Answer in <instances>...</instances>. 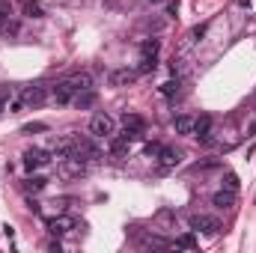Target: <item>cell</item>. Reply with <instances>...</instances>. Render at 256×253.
Wrapping results in <instances>:
<instances>
[{"label": "cell", "mask_w": 256, "mask_h": 253, "mask_svg": "<svg viewBox=\"0 0 256 253\" xmlns=\"http://www.w3.org/2000/svg\"><path fill=\"white\" fill-rule=\"evenodd\" d=\"M45 164H51V158H48L45 149H27V152H24V167H27L30 173L39 170V167H45Z\"/></svg>", "instance_id": "8992f818"}, {"label": "cell", "mask_w": 256, "mask_h": 253, "mask_svg": "<svg viewBox=\"0 0 256 253\" xmlns=\"http://www.w3.org/2000/svg\"><path fill=\"white\" fill-rule=\"evenodd\" d=\"M42 102H45V86L30 84V86H21V92L12 98V110H30V108H39Z\"/></svg>", "instance_id": "6da1fadb"}, {"label": "cell", "mask_w": 256, "mask_h": 253, "mask_svg": "<svg viewBox=\"0 0 256 253\" xmlns=\"http://www.w3.org/2000/svg\"><path fill=\"white\" fill-rule=\"evenodd\" d=\"M122 128L143 131V128H146V122H143V116H137V114H126V116H122Z\"/></svg>", "instance_id": "2e32d148"}, {"label": "cell", "mask_w": 256, "mask_h": 253, "mask_svg": "<svg viewBox=\"0 0 256 253\" xmlns=\"http://www.w3.org/2000/svg\"><path fill=\"white\" fill-rule=\"evenodd\" d=\"M57 173H60L63 179L84 176V173H86V161H80V158H74V155H68V158H60V164H57Z\"/></svg>", "instance_id": "3957f363"}, {"label": "cell", "mask_w": 256, "mask_h": 253, "mask_svg": "<svg viewBox=\"0 0 256 253\" xmlns=\"http://www.w3.org/2000/svg\"><path fill=\"white\" fill-rule=\"evenodd\" d=\"M212 202H214V206H218V208H232V206H236V190H218V194H214V196H212Z\"/></svg>", "instance_id": "7c38bea8"}, {"label": "cell", "mask_w": 256, "mask_h": 253, "mask_svg": "<svg viewBox=\"0 0 256 253\" xmlns=\"http://www.w3.org/2000/svg\"><path fill=\"white\" fill-rule=\"evenodd\" d=\"M12 15V3L9 0H0V21H6Z\"/></svg>", "instance_id": "603a6c76"}, {"label": "cell", "mask_w": 256, "mask_h": 253, "mask_svg": "<svg viewBox=\"0 0 256 253\" xmlns=\"http://www.w3.org/2000/svg\"><path fill=\"white\" fill-rule=\"evenodd\" d=\"M66 80L72 84V90H74V92H84V90H92V74H90V72H74V74H68Z\"/></svg>", "instance_id": "30bf717a"}, {"label": "cell", "mask_w": 256, "mask_h": 253, "mask_svg": "<svg viewBox=\"0 0 256 253\" xmlns=\"http://www.w3.org/2000/svg\"><path fill=\"white\" fill-rule=\"evenodd\" d=\"M48 188V179L45 176H30V179H24V190H33V194H39V190Z\"/></svg>", "instance_id": "5bb4252c"}, {"label": "cell", "mask_w": 256, "mask_h": 253, "mask_svg": "<svg viewBox=\"0 0 256 253\" xmlns=\"http://www.w3.org/2000/svg\"><path fill=\"white\" fill-rule=\"evenodd\" d=\"M72 230H74V220H72V218H66V214L48 220V232H51V236H66V232H72Z\"/></svg>", "instance_id": "9c48e42d"}, {"label": "cell", "mask_w": 256, "mask_h": 253, "mask_svg": "<svg viewBox=\"0 0 256 253\" xmlns=\"http://www.w3.org/2000/svg\"><path fill=\"white\" fill-rule=\"evenodd\" d=\"M158 152H161V146H158V143H146V155H152V158H155Z\"/></svg>", "instance_id": "484cf974"}, {"label": "cell", "mask_w": 256, "mask_h": 253, "mask_svg": "<svg viewBox=\"0 0 256 253\" xmlns=\"http://www.w3.org/2000/svg\"><path fill=\"white\" fill-rule=\"evenodd\" d=\"M137 78H140L137 68H116V72H110L108 84H110V86H128V84H134Z\"/></svg>", "instance_id": "52a82bcc"}, {"label": "cell", "mask_w": 256, "mask_h": 253, "mask_svg": "<svg viewBox=\"0 0 256 253\" xmlns=\"http://www.w3.org/2000/svg\"><path fill=\"white\" fill-rule=\"evenodd\" d=\"M9 104H12V90L9 86H0V114L9 110Z\"/></svg>", "instance_id": "44dd1931"}, {"label": "cell", "mask_w": 256, "mask_h": 253, "mask_svg": "<svg viewBox=\"0 0 256 253\" xmlns=\"http://www.w3.org/2000/svg\"><path fill=\"white\" fill-rule=\"evenodd\" d=\"M24 12L30 15V18H42L45 12H42V3H36V0H27L24 3Z\"/></svg>", "instance_id": "ffe728a7"}, {"label": "cell", "mask_w": 256, "mask_h": 253, "mask_svg": "<svg viewBox=\"0 0 256 253\" xmlns=\"http://www.w3.org/2000/svg\"><path fill=\"white\" fill-rule=\"evenodd\" d=\"M179 161H182V155H179L176 149H164V146H161V152H158V167H161V170H170V167H176Z\"/></svg>", "instance_id": "8fae6325"}, {"label": "cell", "mask_w": 256, "mask_h": 253, "mask_svg": "<svg viewBox=\"0 0 256 253\" xmlns=\"http://www.w3.org/2000/svg\"><path fill=\"white\" fill-rule=\"evenodd\" d=\"M238 6H250V0H238Z\"/></svg>", "instance_id": "83f0119b"}, {"label": "cell", "mask_w": 256, "mask_h": 253, "mask_svg": "<svg viewBox=\"0 0 256 253\" xmlns=\"http://www.w3.org/2000/svg\"><path fill=\"white\" fill-rule=\"evenodd\" d=\"M194 122H196L194 116H185V114H182V116L173 120V131H176V134H194Z\"/></svg>", "instance_id": "4fadbf2b"}, {"label": "cell", "mask_w": 256, "mask_h": 253, "mask_svg": "<svg viewBox=\"0 0 256 253\" xmlns=\"http://www.w3.org/2000/svg\"><path fill=\"white\" fill-rule=\"evenodd\" d=\"M200 36H206V24H202V27H194V30H191V39H200Z\"/></svg>", "instance_id": "4316f807"}, {"label": "cell", "mask_w": 256, "mask_h": 253, "mask_svg": "<svg viewBox=\"0 0 256 253\" xmlns=\"http://www.w3.org/2000/svg\"><path fill=\"white\" fill-rule=\"evenodd\" d=\"M92 102H96V92H92V90H84V96H80V92L74 96V104H78V108H90Z\"/></svg>", "instance_id": "d6986e66"}, {"label": "cell", "mask_w": 256, "mask_h": 253, "mask_svg": "<svg viewBox=\"0 0 256 253\" xmlns=\"http://www.w3.org/2000/svg\"><path fill=\"white\" fill-rule=\"evenodd\" d=\"M72 155L80 158V161H96L102 152H98V146H96L92 140H86V137H74V149H72Z\"/></svg>", "instance_id": "5b68a950"}, {"label": "cell", "mask_w": 256, "mask_h": 253, "mask_svg": "<svg viewBox=\"0 0 256 253\" xmlns=\"http://www.w3.org/2000/svg\"><path fill=\"white\" fill-rule=\"evenodd\" d=\"M161 92H164V96H173V92H179V80H167V84H161Z\"/></svg>", "instance_id": "7402d4cb"}, {"label": "cell", "mask_w": 256, "mask_h": 253, "mask_svg": "<svg viewBox=\"0 0 256 253\" xmlns=\"http://www.w3.org/2000/svg\"><path fill=\"white\" fill-rule=\"evenodd\" d=\"M45 128H48L45 122H30V126H24L21 131H24V134H33V131H45Z\"/></svg>", "instance_id": "d4e9b609"}, {"label": "cell", "mask_w": 256, "mask_h": 253, "mask_svg": "<svg viewBox=\"0 0 256 253\" xmlns=\"http://www.w3.org/2000/svg\"><path fill=\"white\" fill-rule=\"evenodd\" d=\"M152 3H161V0H152Z\"/></svg>", "instance_id": "f1b7e54d"}, {"label": "cell", "mask_w": 256, "mask_h": 253, "mask_svg": "<svg viewBox=\"0 0 256 253\" xmlns=\"http://www.w3.org/2000/svg\"><path fill=\"white\" fill-rule=\"evenodd\" d=\"M158 48H161V42H158V39H146V42L140 45L143 57H158Z\"/></svg>", "instance_id": "e0dca14e"}, {"label": "cell", "mask_w": 256, "mask_h": 253, "mask_svg": "<svg viewBox=\"0 0 256 253\" xmlns=\"http://www.w3.org/2000/svg\"><path fill=\"white\" fill-rule=\"evenodd\" d=\"M176 248H185V250H194V248H196V236H194V230L176 238Z\"/></svg>", "instance_id": "ac0fdd59"}, {"label": "cell", "mask_w": 256, "mask_h": 253, "mask_svg": "<svg viewBox=\"0 0 256 253\" xmlns=\"http://www.w3.org/2000/svg\"><path fill=\"white\" fill-rule=\"evenodd\" d=\"M114 128H116V122L108 114H96L90 120V134L92 137H114Z\"/></svg>", "instance_id": "277c9868"}, {"label": "cell", "mask_w": 256, "mask_h": 253, "mask_svg": "<svg viewBox=\"0 0 256 253\" xmlns=\"http://www.w3.org/2000/svg\"><path fill=\"white\" fill-rule=\"evenodd\" d=\"M224 185H226L230 190H238V176H236V173H226V179H224Z\"/></svg>", "instance_id": "cb8c5ba5"}, {"label": "cell", "mask_w": 256, "mask_h": 253, "mask_svg": "<svg viewBox=\"0 0 256 253\" xmlns=\"http://www.w3.org/2000/svg\"><path fill=\"white\" fill-rule=\"evenodd\" d=\"M110 155H116V158H128V140L126 137L110 140Z\"/></svg>", "instance_id": "9a60e30c"}, {"label": "cell", "mask_w": 256, "mask_h": 253, "mask_svg": "<svg viewBox=\"0 0 256 253\" xmlns=\"http://www.w3.org/2000/svg\"><path fill=\"white\" fill-rule=\"evenodd\" d=\"M188 224H191L194 232H206V236H218L220 232V220L212 218V214H191Z\"/></svg>", "instance_id": "7a4b0ae2"}, {"label": "cell", "mask_w": 256, "mask_h": 253, "mask_svg": "<svg viewBox=\"0 0 256 253\" xmlns=\"http://www.w3.org/2000/svg\"><path fill=\"white\" fill-rule=\"evenodd\" d=\"M74 90H72V84L68 80H60V84H54V90H51V98L57 102V104H68V102H74Z\"/></svg>", "instance_id": "ba28073f"}]
</instances>
